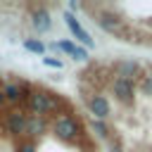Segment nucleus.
<instances>
[{
  "label": "nucleus",
  "instance_id": "6e6552de",
  "mask_svg": "<svg viewBox=\"0 0 152 152\" xmlns=\"http://www.w3.org/2000/svg\"><path fill=\"white\" fill-rule=\"evenodd\" d=\"M86 104H88V112L97 119V121H104L109 114H112V107H109V100L102 95V93H93L88 100H86Z\"/></svg>",
  "mask_w": 152,
  "mask_h": 152
},
{
  "label": "nucleus",
  "instance_id": "39448f33",
  "mask_svg": "<svg viewBox=\"0 0 152 152\" xmlns=\"http://www.w3.org/2000/svg\"><path fill=\"white\" fill-rule=\"evenodd\" d=\"M26 121L28 114L24 109H10L5 114V133L12 138H26Z\"/></svg>",
  "mask_w": 152,
  "mask_h": 152
},
{
  "label": "nucleus",
  "instance_id": "423d86ee",
  "mask_svg": "<svg viewBox=\"0 0 152 152\" xmlns=\"http://www.w3.org/2000/svg\"><path fill=\"white\" fill-rule=\"evenodd\" d=\"M64 24H66V28L71 31V36L76 38V43L81 45V48H86V50H93L95 48V40H93V36L81 26V21L71 14V12H64Z\"/></svg>",
  "mask_w": 152,
  "mask_h": 152
},
{
  "label": "nucleus",
  "instance_id": "dca6fc26",
  "mask_svg": "<svg viewBox=\"0 0 152 152\" xmlns=\"http://www.w3.org/2000/svg\"><path fill=\"white\" fill-rule=\"evenodd\" d=\"M43 64L45 66H55V69H62L64 66V62L62 59H55V57H43Z\"/></svg>",
  "mask_w": 152,
  "mask_h": 152
},
{
  "label": "nucleus",
  "instance_id": "20e7f679",
  "mask_svg": "<svg viewBox=\"0 0 152 152\" xmlns=\"http://www.w3.org/2000/svg\"><path fill=\"white\" fill-rule=\"evenodd\" d=\"M0 88H2L5 102H7L12 109H24L26 102H28V97H31V93H33V88L26 86V83H21V81H7V83H2Z\"/></svg>",
  "mask_w": 152,
  "mask_h": 152
},
{
  "label": "nucleus",
  "instance_id": "f257e3e1",
  "mask_svg": "<svg viewBox=\"0 0 152 152\" xmlns=\"http://www.w3.org/2000/svg\"><path fill=\"white\" fill-rule=\"evenodd\" d=\"M62 107H64V102L57 95H52L48 90H40V88H33V93H31V97L26 102L28 116H40V119H48V116L55 119V116L64 114Z\"/></svg>",
  "mask_w": 152,
  "mask_h": 152
},
{
  "label": "nucleus",
  "instance_id": "0eeeda50",
  "mask_svg": "<svg viewBox=\"0 0 152 152\" xmlns=\"http://www.w3.org/2000/svg\"><path fill=\"white\" fill-rule=\"evenodd\" d=\"M109 88H112V95H114L121 104H133V97H135V83H131V81H126V78L114 76Z\"/></svg>",
  "mask_w": 152,
  "mask_h": 152
},
{
  "label": "nucleus",
  "instance_id": "9b49d317",
  "mask_svg": "<svg viewBox=\"0 0 152 152\" xmlns=\"http://www.w3.org/2000/svg\"><path fill=\"white\" fill-rule=\"evenodd\" d=\"M48 128H50V121L48 119H40V116H28V121H26V140H38V138H43L45 133H48Z\"/></svg>",
  "mask_w": 152,
  "mask_h": 152
},
{
  "label": "nucleus",
  "instance_id": "a211bd4d",
  "mask_svg": "<svg viewBox=\"0 0 152 152\" xmlns=\"http://www.w3.org/2000/svg\"><path fill=\"white\" fill-rule=\"evenodd\" d=\"M109 152H121V145L116 140H109Z\"/></svg>",
  "mask_w": 152,
  "mask_h": 152
},
{
  "label": "nucleus",
  "instance_id": "f03ea898",
  "mask_svg": "<svg viewBox=\"0 0 152 152\" xmlns=\"http://www.w3.org/2000/svg\"><path fill=\"white\" fill-rule=\"evenodd\" d=\"M50 131L62 142H78L83 138V128L74 114H59L50 121Z\"/></svg>",
  "mask_w": 152,
  "mask_h": 152
},
{
  "label": "nucleus",
  "instance_id": "aec40b11",
  "mask_svg": "<svg viewBox=\"0 0 152 152\" xmlns=\"http://www.w3.org/2000/svg\"><path fill=\"white\" fill-rule=\"evenodd\" d=\"M150 152H152V150H150Z\"/></svg>",
  "mask_w": 152,
  "mask_h": 152
},
{
  "label": "nucleus",
  "instance_id": "9d476101",
  "mask_svg": "<svg viewBox=\"0 0 152 152\" xmlns=\"http://www.w3.org/2000/svg\"><path fill=\"white\" fill-rule=\"evenodd\" d=\"M57 50L64 52V55H69V57H74L76 62H88V57H90V52L86 48H81L76 40H66V38L57 40Z\"/></svg>",
  "mask_w": 152,
  "mask_h": 152
},
{
  "label": "nucleus",
  "instance_id": "f3484780",
  "mask_svg": "<svg viewBox=\"0 0 152 152\" xmlns=\"http://www.w3.org/2000/svg\"><path fill=\"white\" fill-rule=\"evenodd\" d=\"M17 152H36V142H31V140H24V142L17 147Z\"/></svg>",
  "mask_w": 152,
  "mask_h": 152
},
{
  "label": "nucleus",
  "instance_id": "1a4fd4ad",
  "mask_svg": "<svg viewBox=\"0 0 152 152\" xmlns=\"http://www.w3.org/2000/svg\"><path fill=\"white\" fill-rule=\"evenodd\" d=\"M140 74H142V66H140L135 59H121V62H116V66H114V76L126 78V81H131V83H135V81L140 78Z\"/></svg>",
  "mask_w": 152,
  "mask_h": 152
},
{
  "label": "nucleus",
  "instance_id": "4468645a",
  "mask_svg": "<svg viewBox=\"0 0 152 152\" xmlns=\"http://www.w3.org/2000/svg\"><path fill=\"white\" fill-rule=\"evenodd\" d=\"M24 48L28 50V52H36V55H45V43L43 40H38V38H26L24 40Z\"/></svg>",
  "mask_w": 152,
  "mask_h": 152
},
{
  "label": "nucleus",
  "instance_id": "2eb2a0df",
  "mask_svg": "<svg viewBox=\"0 0 152 152\" xmlns=\"http://www.w3.org/2000/svg\"><path fill=\"white\" fill-rule=\"evenodd\" d=\"M140 90H142V95H152V71H145V74H140Z\"/></svg>",
  "mask_w": 152,
  "mask_h": 152
},
{
  "label": "nucleus",
  "instance_id": "f8f14e48",
  "mask_svg": "<svg viewBox=\"0 0 152 152\" xmlns=\"http://www.w3.org/2000/svg\"><path fill=\"white\" fill-rule=\"evenodd\" d=\"M31 26H33L38 33L50 31V26H52V17H50V12H48L45 7H36V10L31 12Z\"/></svg>",
  "mask_w": 152,
  "mask_h": 152
},
{
  "label": "nucleus",
  "instance_id": "7ed1b4c3",
  "mask_svg": "<svg viewBox=\"0 0 152 152\" xmlns=\"http://www.w3.org/2000/svg\"><path fill=\"white\" fill-rule=\"evenodd\" d=\"M83 10H93V12H95V21H97V26H100L102 31L114 33V36H119V38H121V33L126 31L124 17H121L112 5H100V7H88V5H83Z\"/></svg>",
  "mask_w": 152,
  "mask_h": 152
},
{
  "label": "nucleus",
  "instance_id": "6ab92c4d",
  "mask_svg": "<svg viewBox=\"0 0 152 152\" xmlns=\"http://www.w3.org/2000/svg\"><path fill=\"white\" fill-rule=\"evenodd\" d=\"M7 107V102H5V97H2V88H0V112Z\"/></svg>",
  "mask_w": 152,
  "mask_h": 152
},
{
  "label": "nucleus",
  "instance_id": "ddd939ff",
  "mask_svg": "<svg viewBox=\"0 0 152 152\" xmlns=\"http://www.w3.org/2000/svg\"><path fill=\"white\" fill-rule=\"evenodd\" d=\"M90 131H93L97 138H102V140H109V133H112V131H109V126H107L104 121H97V119H93V121H90Z\"/></svg>",
  "mask_w": 152,
  "mask_h": 152
}]
</instances>
